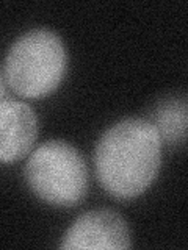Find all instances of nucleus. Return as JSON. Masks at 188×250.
<instances>
[{
  "mask_svg": "<svg viewBox=\"0 0 188 250\" xmlns=\"http://www.w3.org/2000/svg\"><path fill=\"white\" fill-rule=\"evenodd\" d=\"M66 67L68 53L61 38L50 30H31L8 52L5 77L16 94L38 99L58 88Z\"/></svg>",
  "mask_w": 188,
  "mask_h": 250,
  "instance_id": "nucleus-2",
  "label": "nucleus"
},
{
  "mask_svg": "<svg viewBox=\"0 0 188 250\" xmlns=\"http://www.w3.org/2000/svg\"><path fill=\"white\" fill-rule=\"evenodd\" d=\"M132 246L125 219L113 209H93L70 225L61 249L72 250H124Z\"/></svg>",
  "mask_w": 188,
  "mask_h": 250,
  "instance_id": "nucleus-4",
  "label": "nucleus"
},
{
  "mask_svg": "<svg viewBox=\"0 0 188 250\" xmlns=\"http://www.w3.org/2000/svg\"><path fill=\"white\" fill-rule=\"evenodd\" d=\"M162 141L168 144H182L187 136V100L169 99L155 108L151 122Z\"/></svg>",
  "mask_w": 188,
  "mask_h": 250,
  "instance_id": "nucleus-6",
  "label": "nucleus"
},
{
  "mask_svg": "<svg viewBox=\"0 0 188 250\" xmlns=\"http://www.w3.org/2000/svg\"><path fill=\"white\" fill-rule=\"evenodd\" d=\"M38 138V117L25 102H0V161L22 160Z\"/></svg>",
  "mask_w": 188,
  "mask_h": 250,
  "instance_id": "nucleus-5",
  "label": "nucleus"
},
{
  "mask_svg": "<svg viewBox=\"0 0 188 250\" xmlns=\"http://www.w3.org/2000/svg\"><path fill=\"white\" fill-rule=\"evenodd\" d=\"M97 180L116 199L143 194L159 175L162 139L151 121L124 119L110 127L94 153Z\"/></svg>",
  "mask_w": 188,
  "mask_h": 250,
  "instance_id": "nucleus-1",
  "label": "nucleus"
},
{
  "mask_svg": "<svg viewBox=\"0 0 188 250\" xmlns=\"http://www.w3.org/2000/svg\"><path fill=\"white\" fill-rule=\"evenodd\" d=\"M25 180L30 189L46 203L74 207L88 191V167L74 146L47 141L30 155Z\"/></svg>",
  "mask_w": 188,
  "mask_h": 250,
  "instance_id": "nucleus-3",
  "label": "nucleus"
},
{
  "mask_svg": "<svg viewBox=\"0 0 188 250\" xmlns=\"http://www.w3.org/2000/svg\"><path fill=\"white\" fill-rule=\"evenodd\" d=\"M5 96V84H3V78L0 75V102H2V97Z\"/></svg>",
  "mask_w": 188,
  "mask_h": 250,
  "instance_id": "nucleus-7",
  "label": "nucleus"
}]
</instances>
